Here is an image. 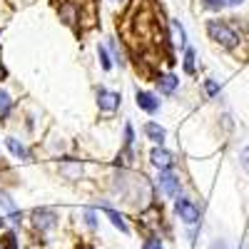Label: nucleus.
Returning a JSON list of instances; mask_svg holds the SVG:
<instances>
[{
	"label": "nucleus",
	"instance_id": "f257e3e1",
	"mask_svg": "<svg viewBox=\"0 0 249 249\" xmlns=\"http://www.w3.org/2000/svg\"><path fill=\"white\" fill-rule=\"evenodd\" d=\"M207 35H210V40H214L219 48H227V50L239 45L237 30L230 23H224V20H210V23H207Z\"/></svg>",
	"mask_w": 249,
	"mask_h": 249
},
{
	"label": "nucleus",
	"instance_id": "f03ea898",
	"mask_svg": "<svg viewBox=\"0 0 249 249\" xmlns=\"http://www.w3.org/2000/svg\"><path fill=\"white\" fill-rule=\"evenodd\" d=\"M175 212H177V217H179L187 227H195V224H199V219H202L199 207H197L192 199H187V197H179V199L175 202Z\"/></svg>",
	"mask_w": 249,
	"mask_h": 249
},
{
	"label": "nucleus",
	"instance_id": "7ed1b4c3",
	"mask_svg": "<svg viewBox=\"0 0 249 249\" xmlns=\"http://www.w3.org/2000/svg\"><path fill=\"white\" fill-rule=\"evenodd\" d=\"M157 190H160L164 197H179V192H182V182H179V177H177L172 170H160Z\"/></svg>",
	"mask_w": 249,
	"mask_h": 249
},
{
	"label": "nucleus",
	"instance_id": "20e7f679",
	"mask_svg": "<svg viewBox=\"0 0 249 249\" xmlns=\"http://www.w3.org/2000/svg\"><path fill=\"white\" fill-rule=\"evenodd\" d=\"M33 227L37 232H50L57 227V212L55 210H48V207H40V210H33Z\"/></svg>",
	"mask_w": 249,
	"mask_h": 249
},
{
	"label": "nucleus",
	"instance_id": "39448f33",
	"mask_svg": "<svg viewBox=\"0 0 249 249\" xmlns=\"http://www.w3.org/2000/svg\"><path fill=\"white\" fill-rule=\"evenodd\" d=\"M120 102H122L120 92L107 90V88H100V90H97V107H100V112H107V115H112V112L120 107Z\"/></svg>",
	"mask_w": 249,
	"mask_h": 249
},
{
	"label": "nucleus",
	"instance_id": "423d86ee",
	"mask_svg": "<svg viewBox=\"0 0 249 249\" xmlns=\"http://www.w3.org/2000/svg\"><path fill=\"white\" fill-rule=\"evenodd\" d=\"M135 102H137V107L142 112H147V115H155L160 110V100L155 92H147V90H137L135 92Z\"/></svg>",
	"mask_w": 249,
	"mask_h": 249
},
{
	"label": "nucleus",
	"instance_id": "0eeeda50",
	"mask_svg": "<svg viewBox=\"0 0 249 249\" xmlns=\"http://www.w3.org/2000/svg\"><path fill=\"white\" fill-rule=\"evenodd\" d=\"M150 162L155 164L157 170H172L175 167V155L170 150H164L162 144H157V147L150 152Z\"/></svg>",
	"mask_w": 249,
	"mask_h": 249
},
{
	"label": "nucleus",
	"instance_id": "6e6552de",
	"mask_svg": "<svg viewBox=\"0 0 249 249\" xmlns=\"http://www.w3.org/2000/svg\"><path fill=\"white\" fill-rule=\"evenodd\" d=\"M155 85H157L160 95H172V92L179 88V77L172 75V72H162V75H157Z\"/></svg>",
	"mask_w": 249,
	"mask_h": 249
},
{
	"label": "nucleus",
	"instance_id": "1a4fd4ad",
	"mask_svg": "<svg viewBox=\"0 0 249 249\" xmlns=\"http://www.w3.org/2000/svg\"><path fill=\"white\" fill-rule=\"evenodd\" d=\"M60 175L65 179H80L82 177V162L72 160V157H65L62 164H60Z\"/></svg>",
	"mask_w": 249,
	"mask_h": 249
},
{
	"label": "nucleus",
	"instance_id": "9d476101",
	"mask_svg": "<svg viewBox=\"0 0 249 249\" xmlns=\"http://www.w3.org/2000/svg\"><path fill=\"white\" fill-rule=\"evenodd\" d=\"M57 13H60V20H65L68 25H77V20H80V10H77V5L72 3V0H65L60 8H57Z\"/></svg>",
	"mask_w": 249,
	"mask_h": 249
},
{
	"label": "nucleus",
	"instance_id": "9b49d317",
	"mask_svg": "<svg viewBox=\"0 0 249 249\" xmlns=\"http://www.w3.org/2000/svg\"><path fill=\"white\" fill-rule=\"evenodd\" d=\"M0 207L8 212V217L15 222V224H20V219H23V212H18V207H15V202L10 199V195L8 192H3L0 190Z\"/></svg>",
	"mask_w": 249,
	"mask_h": 249
},
{
	"label": "nucleus",
	"instance_id": "f8f14e48",
	"mask_svg": "<svg viewBox=\"0 0 249 249\" xmlns=\"http://www.w3.org/2000/svg\"><path fill=\"white\" fill-rule=\"evenodd\" d=\"M170 40L177 48H187V33H184L179 20H170Z\"/></svg>",
	"mask_w": 249,
	"mask_h": 249
},
{
	"label": "nucleus",
	"instance_id": "ddd939ff",
	"mask_svg": "<svg viewBox=\"0 0 249 249\" xmlns=\"http://www.w3.org/2000/svg\"><path fill=\"white\" fill-rule=\"evenodd\" d=\"M100 210H102V212L107 214V219L112 222V227H117V230H120L122 234H127V232H130V227H127V222H124V217H122L120 212H115L112 207H107V204H102Z\"/></svg>",
	"mask_w": 249,
	"mask_h": 249
},
{
	"label": "nucleus",
	"instance_id": "4468645a",
	"mask_svg": "<svg viewBox=\"0 0 249 249\" xmlns=\"http://www.w3.org/2000/svg\"><path fill=\"white\" fill-rule=\"evenodd\" d=\"M144 135H147L155 144H164V140H167V132H164V127H160L157 122H147V124H144Z\"/></svg>",
	"mask_w": 249,
	"mask_h": 249
},
{
	"label": "nucleus",
	"instance_id": "2eb2a0df",
	"mask_svg": "<svg viewBox=\"0 0 249 249\" xmlns=\"http://www.w3.org/2000/svg\"><path fill=\"white\" fill-rule=\"evenodd\" d=\"M5 144H8V150H10V155L13 157H18V160H30V152H28V147L20 140H15V137H8L5 140Z\"/></svg>",
	"mask_w": 249,
	"mask_h": 249
},
{
	"label": "nucleus",
	"instance_id": "dca6fc26",
	"mask_svg": "<svg viewBox=\"0 0 249 249\" xmlns=\"http://www.w3.org/2000/svg\"><path fill=\"white\" fill-rule=\"evenodd\" d=\"M182 68L187 75H195L197 72V53L192 48H184V55H182Z\"/></svg>",
	"mask_w": 249,
	"mask_h": 249
},
{
	"label": "nucleus",
	"instance_id": "f3484780",
	"mask_svg": "<svg viewBox=\"0 0 249 249\" xmlns=\"http://www.w3.org/2000/svg\"><path fill=\"white\" fill-rule=\"evenodd\" d=\"M10 110H13V97L5 88H0V122L10 115Z\"/></svg>",
	"mask_w": 249,
	"mask_h": 249
},
{
	"label": "nucleus",
	"instance_id": "a211bd4d",
	"mask_svg": "<svg viewBox=\"0 0 249 249\" xmlns=\"http://www.w3.org/2000/svg\"><path fill=\"white\" fill-rule=\"evenodd\" d=\"M97 57H100V68L102 70H112V57H110V53H107V48L105 45H97Z\"/></svg>",
	"mask_w": 249,
	"mask_h": 249
},
{
	"label": "nucleus",
	"instance_id": "6ab92c4d",
	"mask_svg": "<svg viewBox=\"0 0 249 249\" xmlns=\"http://www.w3.org/2000/svg\"><path fill=\"white\" fill-rule=\"evenodd\" d=\"M0 249H18V239H15L13 232H5L0 237Z\"/></svg>",
	"mask_w": 249,
	"mask_h": 249
},
{
	"label": "nucleus",
	"instance_id": "aec40b11",
	"mask_svg": "<svg viewBox=\"0 0 249 249\" xmlns=\"http://www.w3.org/2000/svg\"><path fill=\"white\" fill-rule=\"evenodd\" d=\"M82 219H85V224L90 230H97V212L95 210H82Z\"/></svg>",
	"mask_w": 249,
	"mask_h": 249
},
{
	"label": "nucleus",
	"instance_id": "412c9836",
	"mask_svg": "<svg viewBox=\"0 0 249 249\" xmlns=\"http://www.w3.org/2000/svg\"><path fill=\"white\" fill-rule=\"evenodd\" d=\"M204 92L210 95V97L219 95V82L217 80H204Z\"/></svg>",
	"mask_w": 249,
	"mask_h": 249
},
{
	"label": "nucleus",
	"instance_id": "4be33fe9",
	"mask_svg": "<svg viewBox=\"0 0 249 249\" xmlns=\"http://www.w3.org/2000/svg\"><path fill=\"white\" fill-rule=\"evenodd\" d=\"M142 249H164V247H162V239L160 237H147V239L142 242Z\"/></svg>",
	"mask_w": 249,
	"mask_h": 249
},
{
	"label": "nucleus",
	"instance_id": "5701e85b",
	"mask_svg": "<svg viewBox=\"0 0 249 249\" xmlns=\"http://www.w3.org/2000/svg\"><path fill=\"white\" fill-rule=\"evenodd\" d=\"M135 144V130H132V124L127 122L124 124V147H132Z\"/></svg>",
	"mask_w": 249,
	"mask_h": 249
},
{
	"label": "nucleus",
	"instance_id": "b1692460",
	"mask_svg": "<svg viewBox=\"0 0 249 249\" xmlns=\"http://www.w3.org/2000/svg\"><path fill=\"white\" fill-rule=\"evenodd\" d=\"M239 164L244 167V172H249V147H244V150L239 152Z\"/></svg>",
	"mask_w": 249,
	"mask_h": 249
},
{
	"label": "nucleus",
	"instance_id": "393cba45",
	"mask_svg": "<svg viewBox=\"0 0 249 249\" xmlns=\"http://www.w3.org/2000/svg\"><path fill=\"white\" fill-rule=\"evenodd\" d=\"M202 5H204L207 10H219V8H222L219 0H202Z\"/></svg>",
	"mask_w": 249,
	"mask_h": 249
},
{
	"label": "nucleus",
	"instance_id": "a878e982",
	"mask_svg": "<svg viewBox=\"0 0 249 249\" xmlns=\"http://www.w3.org/2000/svg\"><path fill=\"white\" fill-rule=\"evenodd\" d=\"M219 3H222V8H239L244 0H219Z\"/></svg>",
	"mask_w": 249,
	"mask_h": 249
},
{
	"label": "nucleus",
	"instance_id": "bb28decb",
	"mask_svg": "<svg viewBox=\"0 0 249 249\" xmlns=\"http://www.w3.org/2000/svg\"><path fill=\"white\" fill-rule=\"evenodd\" d=\"M110 50H112V55L117 57V62H122V55H120V50H117V43H115V40H110Z\"/></svg>",
	"mask_w": 249,
	"mask_h": 249
},
{
	"label": "nucleus",
	"instance_id": "cd10ccee",
	"mask_svg": "<svg viewBox=\"0 0 249 249\" xmlns=\"http://www.w3.org/2000/svg\"><path fill=\"white\" fill-rule=\"evenodd\" d=\"M210 249H230V247H227V242H224V239H214Z\"/></svg>",
	"mask_w": 249,
	"mask_h": 249
},
{
	"label": "nucleus",
	"instance_id": "c85d7f7f",
	"mask_svg": "<svg viewBox=\"0 0 249 249\" xmlns=\"http://www.w3.org/2000/svg\"><path fill=\"white\" fill-rule=\"evenodd\" d=\"M5 75V68H3V55H0V77Z\"/></svg>",
	"mask_w": 249,
	"mask_h": 249
},
{
	"label": "nucleus",
	"instance_id": "c756f323",
	"mask_svg": "<svg viewBox=\"0 0 249 249\" xmlns=\"http://www.w3.org/2000/svg\"><path fill=\"white\" fill-rule=\"evenodd\" d=\"M82 249H90V247H82Z\"/></svg>",
	"mask_w": 249,
	"mask_h": 249
},
{
	"label": "nucleus",
	"instance_id": "7c9ffc66",
	"mask_svg": "<svg viewBox=\"0 0 249 249\" xmlns=\"http://www.w3.org/2000/svg\"><path fill=\"white\" fill-rule=\"evenodd\" d=\"M115 3H120V0H115Z\"/></svg>",
	"mask_w": 249,
	"mask_h": 249
}]
</instances>
